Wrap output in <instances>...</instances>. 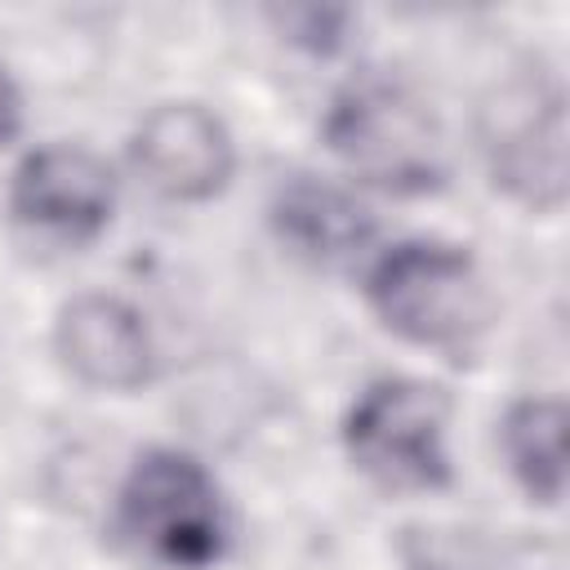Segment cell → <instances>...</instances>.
I'll use <instances>...</instances> for the list:
<instances>
[{"label": "cell", "instance_id": "obj_10", "mask_svg": "<svg viewBox=\"0 0 570 570\" xmlns=\"http://www.w3.org/2000/svg\"><path fill=\"white\" fill-rule=\"evenodd\" d=\"M499 441L508 472L530 499L557 503L566 494V405L557 396L512 401L499 423Z\"/></svg>", "mask_w": 570, "mask_h": 570}, {"label": "cell", "instance_id": "obj_4", "mask_svg": "<svg viewBox=\"0 0 570 570\" xmlns=\"http://www.w3.org/2000/svg\"><path fill=\"white\" fill-rule=\"evenodd\" d=\"M450 405L419 379H374L347 405L343 450L365 481L387 494H432L450 485Z\"/></svg>", "mask_w": 570, "mask_h": 570}, {"label": "cell", "instance_id": "obj_5", "mask_svg": "<svg viewBox=\"0 0 570 570\" xmlns=\"http://www.w3.org/2000/svg\"><path fill=\"white\" fill-rule=\"evenodd\" d=\"M481 151L494 187L557 209L566 196V94L548 76H512L481 107Z\"/></svg>", "mask_w": 570, "mask_h": 570}, {"label": "cell", "instance_id": "obj_2", "mask_svg": "<svg viewBox=\"0 0 570 570\" xmlns=\"http://www.w3.org/2000/svg\"><path fill=\"white\" fill-rule=\"evenodd\" d=\"M116 534L160 570H205L227 552V503L187 450H147L116 490Z\"/></svg>", "mask_w": 570, "mask_h": 570}, {"label": "cell", "instance_id": "obj_9", "mask_svg": "<svg viewBox=\"0 0 570 570\" xmlns=\"http://www.w3.org/2000/svg\"><path fill=\"white\" fill-rule=\"evenodd\" d=\"M272 227L281 245L312 263H347L374 240L370 209L338 183L294 174L272 191Z\"/></svg>", "mask_w": 570, "mask_h": 570}, {"label": "cell", "instance_id": "obj_7", "mask_svg": "<svg viewBox=\"0 0 570 570\" xmlns=\"http://www.w3.org/2000/svg\"><path fill=\"white\" fill-rule=\"evenodd\" d=\"M129 160L156 196L174 205H196L227 187L236 169V147L227 125L209 107L160 102L138 120L129 138Z\"/></svg>", "mask_w": 570, "mask_h": 570}, {"label": "cell", "instance_id": "obj_6", "mask_svg": "<svg viewBox=\"0 0 570 570\" xmlns=\"http://www.w3.org/2000/svg\"><path fill=\"white\" fill-rule=\"evenodd\" d=\"M116 209L107 160L80 142H49L18 160L9 178V214L49 240H94Z\"/></svg>", "mask_w": 570, "mask_h": 570}, {"label": "cell", "instance_id": "obj_3", "mask_svg": "<svg viewBox=\"0 0 570 570\" xmlns=\"http://www.w3.org/2000/svg\"><path fill=\"white\" fill-rule=\"evenodd\" d=\"M325 147L370 187L419 196L445 178V142L436 116L405 89L379 76L343 85L325 111Z\"/></svg>", "mask_w": 570, "mask_h": 570}, {"label": "cell", "instance_id": "obj_8", "mask_svg": "<svg viewBox=\"0 0 570 570\" xmlns=\"http://www.w3.org/2000/svg\"><path fill=\"white\" fill-rule=\"evenodd\" d=\"M53 352L85 387L134 392L156 370V347L142 316L111 294H76L58 307Z\"/></svg>", "mask_w": 570, "mask_h": 570}, {"label": "cell", "instance_id": "obj_1", "mask_svg": "<svg viewBox=\"0 0 570 570\" xmlns=\"http://www.w3.org/2000/svg\"><path fill=\"white\" fill-rule=\"evenodd\" d=\"M374 316L405 343L463 356L490 325V289L476 258L450 240H396L365 272Z\"/></svg>", "mask_w": 570, "mask_h": 570}, {"label": "cell", "instance_id": "obj_12", "mask_svg": "<svg viewBox=\"0 0 570 570\" xmlns=\"http://www.w3.org/2000/svg\"><path fill=\"white\" fill-rule=\"evenodd\" d=\"M18 125H22V98H18L13 76H9L4 62H0V142H9V138L18 134Z\"/></svg>", "mask_w": 570, "mask_h": 570}, {"label": "cell", "instance_id": "obj_11", "mask_svg": "<svg viewBox=\"0 0 570 570\" xmlns=\"http://www.w3.org/2000/svg\"><path fill=\"white\" fill-rule=\"evenodd\" d=\"M343 18H347V13H338V9H285V13H281V22L294 31L289 40H303V45H312V49L338 45Z\"/></svg>", "mask_w": 570, "mask_h": 570}]
</instances>
